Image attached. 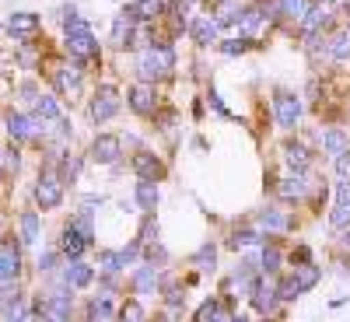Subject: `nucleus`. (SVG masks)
Returning <instances> with one entry per match:
<instances>
[{
    "instance_id": "f257e3e1",
    "label": "nucleus",
    "mask_w": 350,
    "mask_h": 322,
    "mask_svg": "<svg viewBox=\"0 0 350 322\" xmlns=\"http://www.w3.org/2000/svg\"><path fill=\"white\" fill-rule=\"evenodd\" d=\"M64 46H67V53H70V60L81 64V67L102 60V46H98V39H95V28L88 25L84 18L64 28Z\"/></svg>"
},
{
    "instance_id": "f03ea898",
    "label": "nucleus",
    "mask_w": 350,
    "mask_h": 322,
    "mask_svg": "<svg viewBox=\"0 0 350 322\" xmlns=\"http://www.w3.org/2000/svg\"><path fill=\"white\" fill-rule=\"evenodd\" d=\"M172 67H175L172 42H151V46H144L140 60H137V77L148 81V84H158L172 74Z\"/></svg>"
},
{
    "instance_id": "7ed1b4c3",
    "label": "nucleus",
    "mask_w": 350,
    "mask_h": 322,
    "mask_svg": "<svg viewBox=\"0 0 350 322\" xmlns=\"http://www.w3.org/2000/svg\"><path fill=\"white\" fill-rule=\"evenodd\" d=\"M4 126H8V133H11L14 144L36 140L39 133H46V123H42V120H36V116H25V112H14V109L4 116Z\"/></svg>"
},
{
    "instance_id": "20e7f679",
    "label": "nucleus",
    "mask_w": 350,
    "mask_h": 322,
    "mask_svg": "<svg viewBox=\"0 0 350 322\" xmlns=\"http://www.w3.org/2000/svg\"><path fill=\"white\" fill-rule=\"evenodd\" d=\"M120 105H123L120 92H116L112 84H102L95 92V98H92V105H88V112H92L95 123H109L112 116H120Z\"/></svg>"
},
{
    "instance_id": "39448f33",
    "label": "nucleus",
    "mask_w": 350,
    "mask_h": 322,
    "mask_svg": "<svg viewBox=\"0 0 350 322\" xmlns=\"http://www.w3.org/2000/svg\"><path fill=\"white\" fill-rule=\"evenodd\" d=\"M36 203L42 211H56L64 203V179L53 172H42L36 179Z\"/></svg>"
},
{
    "instance_id": "423d86ee",
    "label": "nucleus",
    "mask_w": 350,
    "mask_h": 322,
    "mask_svg": "<svg viewBox=\"0 0 350 322\" xmlns=\"http://www.w3.org/2000/svg\"><path fill=\"white\" fill-rule=\"evenodd\" d=\"M273 116H277V126L295 130L298 120H301V98L295 92H277L273 95Z\"/></svg>"
},
{
    "instance_id": "0eeeda50",
    "label": "nucleus",
    "mask_w": 350,
    "mask_h": 322,
    "mask_svg": "<svg viewBox=\"0 0 350 322\" xmlns=\"http://www.w3.org/2000/svg\"><path fill=\"white\" fill-rule=\"evenodd\" d=\"M249 298H252V308L259 312V315H267V312H273L277 308V284H273V277L270 273H262V277H256L252 280V287H249Z\"/></svg>"
},
{
    "instance_id": "6e6552de",
    "label": "nucleus",
    "mask_w": 350,
    "mask_h": 322,
    "mask_svg": "<svg viewBox=\"0 0 350 322\" xmlns=\"http://www.w3.org/2000/svg\"><path fill=\"white\" fill-rule=\"evenodd\" d=\"M39 28H42V18H39L36 11H14V14L8 18V32H11V39H18V42H32V39L39 36Z\"/></svg>"
},
{
    "instance_id": "1a4fd4ad",
    "label": "nucleus",
    "mask_w": 350,
    "mask_h": 322,
    "mask_svg": "<svg viewBox=\"0 0 350 322\" xmlns=\"http://www.w3.org/2000/svg\"><path fill=\"white\" fill-rule=\"evenodd\" d=\"M123 155V140L116 133H98L92 140V151H88V158H92L95 165H116Z\"/></svg>"
},
{
    "instance_id": "9d476101",
    "label": "nucleus",
    "mask_w": 350,
    "mask_h": 322,
    "mask_svg": "<svg viewBox=\"0 0 350 322\" xmlns=\"http://www.w3.org/2000/svg\"><path fill=\"white\" fill-rule=\"evenodd\" d=\"M84 67L81 64H60L53 70V84H56V95H70V98H77L81 95V88H84V74H81Z\"/></svg>"
},
{
    "instance_id": "9b49d317",
    "label": "nucleus",
    "mask_w": 350,
    "mask_h": 322,
    "mask_svg": "<svg viewBox=\"0 0 350 322\" xmlns=\"http://www.w3.org/2000/svg\"><path fill=\"white\" fill-rule=\"evenodd\" d=\"M21 273V245L14 239H0V284L18 280Z\"/></svg>"
},
{
    "instance_id": "f8f14e48",
    "label": "nucleus",
    "mask_w": 350,
    "mask_h": 322,
    "mask_svg": "<svg viewBox=\"0 0 350 322\" xmlns=\"http://www.w3.org/2000/svg\"><path fill=\"white\" fill-rule=\"evenodd\" d=\"M126 105L137 112V116H154V109H158V95H154V84H148V81H140V84H133L130 92H126Z\"/></svg>"
},
{
    "instance_id": "ddd939ff",
    "label": "nucleus",
    "mask_w": 350,
    "mask_h": 322,
    "mask_svg": "<svg viewBox=\"0 0 350 322\" xmlns=\"http://www.w3.org/2000/svg\"><path fill=\"white\" fill-rule=\"evenodd\" d=\"M137 32H140V21L123 8V11H120V18L112 21V46H116V49H130V46H133V39H137Z\"/></svg>"
},
{
    "instance_id": "4468645a",
    "label": "nucleus",
    "mask_w": 350,
    "mask_h": 322,
    "mask_svg": "<svg viewBox=\"0 0 350 322\" xmlns=\"http://www.w3.org/2000/svg\"><path fill=\"white\" fill-rule=\"evenodd\" d=\"M95 280V270H92V263H84L81 256L77 259H67V267H64V284L70 291H84V287H92Z\"/></svg>"
},
{
    "instance_id": "2eb2a0df",
    "label": "nucleus",
    "mask_w": 350,
    "mask_h": 322,
    "mask_svg": "<svg viewBox=\"0 0 350 322\" xmlns=\"http://www.w3.org/2000/svg\"><path fill=\"white\" fill-rule=\"evenodd\" d=\"M329 224L336 231H347L350 228V179H340V186H336V203H333V211H329Z\"/></svg>"
},
{
    "instance_id": "dca6fc26",
    "label": "nucleus",
    "mask_w": 350,
    "mask_h": 322,
    "mask_svg": "<svg viewBox=\"0 0 350 322\" xmlns=\"http://www.w3.org/2000/svg\"><path fill=\"white\" fill-rule=\"evenodd\" d=\"M333 25V11H326V4H308V11L301 14V32L305 36H315V32H329Z\"/></svg>"
},
{
    "instance_id": "f3484780",
    "label": "nucleus",
    "mask_w": 350,
    "mask_h": 322,
    "mask_svg": "<svg viewBox=\"0 0 350 322\" xmlns=\"http://www.w3.org/2000/svg\"><path fill=\"white\" fill-rule=\"evenodd\" d=\"M133 172H137V179H165V165L154 151H137L133 155Z\"/></svg>"
},
{
    "instance_id": "a211bd4d",
    "label": "nucleus",
    "mask_w": 350,
    "mask_h": 322,
    "mask_svg": "<svg viewBox=\"0 0 350 322\" xmlns=\"http://www.w3.org/2000/svg\"><path fill=\"white\" fill-rule=\"evenodd\" d=\"M305 189H308V175H305V172H291L287 179L277 183V196H280L284 203H291V200L298 203V200L305 196Z\"/></svg>"
},
{
    "instance_id": "6ab92c4d",
    "label": "nucleus",
    "mask_w": 350,
    "mask_h": 322,
    "mask_svg": "<svg viewBox=\"0 0 350 322\" xmlns=\"http://www.w3.org/2000/svg\"><path fill=\"white\" fill-rule=\"evenodd\" d=\"M130 284H133L137 295H154V291L161 287V273H158L154 263H144V267H137V273H133Z\"/></svg>"
},
{
    "instance_id": "aec40b11",
    "label": "nucleus",
    "mask_w": 350,
    "mask_h": 322,
    "mask_svg": "<svg viewBox=\"0 0 350 322\" xmlns=\"http://www.w3.org/2000/svg\"><path fill=\"white\" fill-rule=\"evenodd\" d=\"M88 245H92V239L88 235H81V231L74 228V224H67L64 228V235H60V256H67V259H77Z\"/></svg>"
},
{
    "instance_id": "412c9836",
    "label": "nucleus",
    "mask_w": 350,
    "mask_h": 322,
    "mask_svg": "<svg viewBox=\"0 0 350 322\" xmlns=\"http://www.w3.org/2000/svg\"><path fill=\"white\" fill-rule=\"evenodd\" d=\"M133 200H137V211H140V214H151V211L158 207V183H154V179H137Z\"/></svg>"
},
{
    "instance_id": "4be33fe9",
    "label": "nucleus",
    "mask_w": 350,
    "mask_h": 322,
    "mask_svg": "<svg viewBox=\"0 0 350 322\" xmlns=\"http://www.w3.org/2000/svg\"><path fill=\"white\" fill-rule=\"evenodd\" d=\"M189 36H193L196 46H214L217 36H221V28H217L214 18H196V21L189 25Z\"/></svg>"
},
{
    "instance_id": "5701e85b",
    "label": "nucleus",
    "mask_w": 350,
    "mask_h": 322,
    "mask_svg": "<svg viewBox=\"0 0 350 322\" xmlns=\"http://www.w3.org/2000/svg\"><path fill=\"white\" fill-rule=\"evenodd\" d=\"M256 221H259V228H267V235H280V231H287L291 224H295V221H291L287 214H280L277 207L259 211V214H256Z\"/></svg>"
},
{
    "instance_id": "b1692460",
    "label": "nucleus",
    "mask_w": 350,
    "mask_h": 322,
    "mask_svg": "<svg viewBox=\"0 0 350 322\" xmlns=\"http://www.w3.org/2000/svg\"><path fill=\"white\" fill-rule=\"evenodd\" d=\"M18 224H21V245H36L39 235H42V217H39V211H25V214L18 217Z\"/></svg>"
},
{
    "instance_id": "393cba45",
    "label": "nucleus",
    "mask_w": 350,
    "mask_h": 322,
    "mask_svg": "<svg viewBox=\"0 0 350 322\" xmlns=\"http://www.w3.org/2000/svg\"><path fill=\"white\" fill-rule=\"evenodd\" d=\"M165 4H168V0H133V4H126V11L137 21H154V18L165 14Z\"/></svg>"
},
{
    "instance_id": "a878e982",
    "label": "nucleus",
    "mask_w": 350,
    "mask_h": 322,
    "mask_svg": "<svg viewBox=\"0 0 350 322\" xmlns=\"http://www.w3.org/2000/svg\"><path fill=\"white\" fill-rule=\"evenodd\" d=\"M295 284H298V291H312L319 280H323V270L315 267V263H295Z\"/></svg>"
},
{
    "instance_id": "bb28decb",
    "label": "nucleus",
    "mask_w": 350,
    "mask_h": 322,
    "mask_svg": "<svg viewBox=\"0 0 350 322\" xmlns=\"http://www.w3.org/2000/svg\"><path fill=\"white\" fill-rule=\"evenodd\" d=\"M284 161L291 165V168H295V172H305L308 165H312V151L305 148V144H284Z\"/></svg>"
},
{
    "instance_id": "cd10ccee",
    "label": "nucleus",
    "mask_w": 350,
    "mask_h": 322,
    "mask_svg": "<svg viewBox=\"0 0 350 322\" xmlns=\"http://www.w3.org/2000/svg\"><path fill=\"white\" fill-rule=\"evenodd\" d=\"M262 21H267V14H262L259 8H245L242 14H239V36H245V39H252L256 32H259V28H262Z\"/></svg>"
},
{
    "instance_id": "c85d7f7f",
    "label": "nucleus",
    "mask_w": 350,
    "mask_h": 322,
    "mask_svg": "<svg viewBox=\"0 0 350 322\" xmlns=\"http://www.w3.org/2000/svg\"><path fill=\"white\" fill-rule=\"evenodd\" d=\"M88 322H116V308H112L109 295L88 301Z\"/></svg>"
},
{
    "instance_id": "c756f323",
    "label": "nucleus",
    "mask_w": 350,
    "mask_h": 322,
    "mask_svg": "<svg viewBox=\"0 0 350 322\" xmlns=\"http://www.w3.org/2000/svg\"><path fill=\"white\" fill-rule=\"evenodd\" d=\"M326 49H329V56H333L336 64L350 60V32H347V28H343V32H333L326 39Z\"/></svg>"
},
{
    "instance_id": "7c9ffc66",
    "label": "nucleus",
    "mask_w": 350,
    "mask_h": 322,
    "mask_svg": "<svg viewBox=\"0 0 350 322\" xmlns=\"http://www.w3.org/2000/svg\"><path fill=\"white\" fill-rule=\"evenodd\" d=\"M323 151L333 155V158L343 155V151H350V137H347L343 130H326V133H323Z\"/></svg>"
},
{
    "instance_id": "2f4dec72",
    "label": "nucleus",
    "mask_w": 350,
    "mask_h": 322,
    "mask_svg": "<svg viewBox=\"0 0 350 322\" xmlns=\"http://www.w3.org/2000/svg\"><path fill=\"white\" fill-rule=\"evenodd\" d=\"M32 109H36V120H42V123H53L56 116H60V102H56V95H39Z\"/></svg>"
},
{
    "instance_id": "473e14b6",
    "label": "nucleus",
    "mask_w": 350,
    "mask_h": 322,
    "mask_svg": "<svg viewBox=\"0 0 350 322\" xmlns=\"http://www.w3.org/2000/svg\"><path fill=\"white\" fill-rule=\"evenodd\" d=\"M228 245L235 252H249V249H259L262 245V235L259 231H235V235L228 239Z\"/></svg>"
},
{
    "instance_id": "72a5a7b5",
    "label": "nucleus",
    "mask_w": 350,
    "mask_h": 322,
    "mask_svg": "<svg viewBox=\"0 0 350 322\" xmlns=\"http://www.w3.org/2000/svg\"><path fill=\"white\" fill-rule=\"evenodd\" d=\"M259 270L270 277L280 270V249L277 245H259Z\"/></svg>"
},
{
    "instance_id": "f704fd0d",
    "label": "nucleus",
    "mask_w": 350,
    "mask_h": 322,
    "mask_svg": "<svg viewBox=\"0 0 350 322\" xmlns=\"http://www.w3.org/2000/svg\"><path fill=\"white\" fill-rule=\"evenodd\" d=\"M277 11L287 21H301V14L308 11V0H277Z\"/></svg>"
},
{
    "instance_id": "c9c22d12",
    "label": "nucleus",
    "mask_w": 350,
    "mask_h": 322,
    "mask_svg": "<svg viewBox=\"0 0 350 322\" xmlns=\"http://www.w3.org/2000/svg\"><path fill=\"white\" fill-rule=\"evenodd\" d=\"M116 319H120V322H148V312H144V305L140 301H126L120 312H116Z\"/></svg>"
},
{
    "instance_id": "e433bc0d",
    "label": "nucleus",
    "mask_w": 350,
    "mask_h": 322,
    "mask_svg": "<svg viewBox=\"0 0 350 322\" xmlns=\"http://www.w3.org/2000/svg\"><path fill=\"white\" fill-rule=\"evenodd\" d=\"M193 263H196L200 270H214V267H217V245L207 242V245H203V249L193 256Z\"/></svg>"
},
{
    "instance_id": "4c0bfd02",
    "label": "nucleus",
    "mask_w": 350,
    "mask_h": 322,
    "mask_svg": "<svg viewBox=\"0 0 350 322\" xmlns=\"http://www.w3.org/2000/svg\"><path fill=\"white\" fill-rule=\"evenodd\" d=\"M81 168H84V161H81L77 155L64 158V172H60V179H67V183H77V179H81Z\"/></svg>"
},
{
    "instance_id": "58836bf2",
    "label": "nucleus",
    "mask_w": 350,
    "mask_h": 322,
    "mask_svg": "<svg viewBox=\"0 0 350 322\" xmlns=\"http://www.w3.org/2000/svg\"><path fill=\"white\" fill-rule=\"evenodd\" d=\"M151 239H158V221H154V211H151V214H144V224H140L137 242L144 245V242H151Z\"/></svg>"
},
{
    "instance_id": "ea45409f",
    "label": "nucleus",
    "mask_w": 350,
    "mask_h": 322,
    "mask_svg": "<svg viewBox=\"0 0 350 322\" xmlns=\"http://www.w3.org/2000/svg\"><path fill=\"white\" fill-rule=\"evenodd\" d=\"M56 263H60V249H46V252H39V273H53L56 270Z\"/></svg>"
},
{
    "instance_id": "a19ab883",
    "label": "nucleus",
    "mask_w": 350,
    "mask_h": 322,
    "mask_svg": "<svg viewBox=\"0 0 350 322\" xmlns=\"http://www.w3.org/2000/svg\"><path fill=\"white\" fill-rule=\"evenodd\" d=\"M298 295H301V291H298L295 277H284V280L277 284V298H280V301H295Z\"/></svg>"
},
{
    "instance_id": "79ce46f5",
    "label": "nucleus",
    "mask_w": 350,
    "mask_h": 322,
    "mask_svg": "<svg viewBox=\"0 0 350 322\" xmlns=\"http://www.w3.org/2000/svg\"><path fill=\"white\" fill-rule=\"evenodd\" d=\"M165 301H168V308H183L186 305V291L179 284H165Z\"/></svg>"
},
{
    "instance_id": "37998d69",
    "label": "nucleus",
    "mask_w": 350,
    "mask_h": 322,
    "mask_svg": "<svg viewBox=\"0 0 350 322\" xmlns=\"http://www.w3.org/2000/svg\"><path fill=\"white\" fill-rule=\"evenodd\" d=\"M245 49H249V39H245V36H239V39H224V42H221V53H224V56H242Z\"/></svg>"
},
{
    "instance_id": "c03bdc74",
    "label": "nucleus",
    "mask_w": 350,
    "mask_h": 322,
    "mask_svg": "<svg viewBox=\"0 0 350 322\" xmlns=\"http://www.w3.org/2000/svg\"><path fill=\"white\" fill-rule=\"evenodd\" d=\"M235 319H239V315L231 312V308H224L221 301H217V305H214V312L207 315V322H235Z\"/></svg>"
},
{
    "instance_id": "a18cd8bd",
    "label": "nucleus",
    "mask_w": 350,
    "mask_h": 322,
    "mask_svg": "<svg viewBox=\"0 0 350 322\" xmlns=\"http://www.w3.org/2000/svg\"><path fill=\"white\" fill-rule=\"evenodd\" d=\"M4 322H25V305L14 298V305L4 308Z\"/></svg>"
},
{
    "instance_id": "49530a36",
    "label": "nucleus",
    "mask_w": 350,
    "mask_h": 322,
    "mask_svg": "<svg viewBox=\"0 0 350 322\" xmlns=\"http://www.w3.org/2000/svg\"><path fill=\"white\" fill-rule=\"evenodd\" d=\"M42 92H39V88H36V81H25L21 84V98L28 102V105H36V98H39Z\"/></svg>"
},
{
    "instance_id": "de8ad7c7",
    "label": "nucleus",
    "mask_w": 350,
    "mask_h": 322,
    "mask_svg": "<svg viewBox=\"0 0 350 322\" xmlns=\"http://www.w3.org/2000/svg\"><path fill=\"white\" fill-rule=\"evenodd\" d=\"M336 175H340V179H350V151L336 155Z\"/></svg>"
},
{
    "instance_id": "09e8293b",
    "label": "nucleus",
    "mask_w": 350,
    "mask_h": 322,
    "mask_svg": "<svg viewBox=\"0 0 350 322\" xmlns=\"http://www.w3.org/2000/svg\"><path fill=\"white\" fill-rule=\"evenodd\" d=\"M60 21H64V28H67V25H74V21H81V11H77V8L70 4V8H64V14H60Z\"/></svg>"
},
{
    "instance_id": "8fccbe9b",
    "label": "nucleus",
    "mask_w": 350,
    "mask_h": 322,
    "mask_svg": "<svg viewBox=\"0 0 350 322\" xmlns=\"http://www.w3.org/2000/svg\"><path fill=\"white\" fill-rule=\"evenodd\" d=\"M207 98H211V105H214V112H221V116H231V112L224 109V102H221V95H217V92H211Z\"/></svg>"
},
{
    "instance_id": "3c124183",
    "label": "nucleus",
    "mask_w": 350,
    "mask_h": 322,
    "mask_svg": "<svg viewBox=\"0 0 350 322\" xmlns=\"http://www.w3.org/2000/svg\"><path fill=\"white\" fill-rule=\"evenodd\" d=\"M158 322H175V308H168L165 315H158Z\"/></svg>"
},
{
    "instance_id": "603ef678",
    "label": "nucleus",
    "mask_w": 350,
    "mask_h": 322,
    "mask_svg": "<svg viewBox=\"0 0 350 322\" xmlns=\"http://www.w3.org/2000/svg\"><path fill=\"white\" fill-rule=\"evenodd\" d=\"M319 4H326V8H329V4H336V0H319Z\"/></svg>"
},
{
    "instance_id": "864d4df0",
    "label": "nucleus",
    "mask_w": 350,
    "mask_h": 322,
    "mask_svg": "<svg viewBox=\"0 0 350 322\" xmlns=\"http://www.w3.org/2000/svg\"><path fill=\"white\" fill-rule=\"evenodd\" d=\"M343 242H347V249H350V231H347V239H343Z\"/></svg>"
},
{
    "instance_id": "5fc2aeb1",
    "label": "nucleus",
    "mask_w": 350,
    "mask_h": 322,
    "mask_svg": "<svg viewBox=\"0 0 350 322\" xmlns=\"http://www.w3.org/2000/svg\"><path fill=\"white\" fill-rule=\"evenodd\" d=\"M0 158H4V151H0Z\"/></svg>"
},
{
    "instance_id": "6e6d98bb",
    "label": "nucleus",
    "mask_w": 350,
    "mask_h": 322,
    "mask_svg": "<svg viewBox=\"0 0 350 322\" xmlns=\"http://www.w3.org/2000/svg\"><path fill=\"white\" fill-rule=\"evenodd\" d=\"M0 235H4V231H0Z\"/></svg>"
},
{
    "instance_id": "4d7b16f0",
    "label": "nucleus",
    "mask_w": 350,
    "mask_h": 322,
    "mask_svg": "<svg viewBox=\"0 0 350 322\" xmlns=\"http://www.w3.org/2000/svg\"><path fill=\"white\" fill-rule=\"evenodd\" d=\"M347 32H350V28H347Z\"/></svg>"
}]
</instances>
